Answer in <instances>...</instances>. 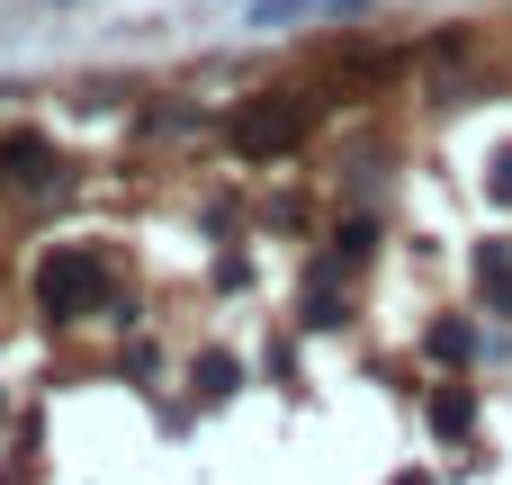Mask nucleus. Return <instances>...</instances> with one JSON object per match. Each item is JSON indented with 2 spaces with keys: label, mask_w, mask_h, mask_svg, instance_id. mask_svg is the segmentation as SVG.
I'll use <instances>...</instances> for the list:
<instances>
[{
  "label": "nucleus",
  "mask_w": 512,
  "mask_h": 485,
  "mask_svg": "<svg viewBox=\"0 0 512 485\" xmlns=\"http://www.w3.org/2000/svg\"><path fill=\"white\" fill-rule=\"evenodd\" d=\"M369 0H261V27H297V18H360Z\"/></svg>",
  "instance_id": "3"
},
{
  "label": "nucleus",
  "mask_w": 512,
  "mask_h": 485,
  "mask_svg": "<svg viewBox=\"0 0 512 485\" xmlns=\"http://www.w3.org/2000/svg\"><path fill=\"white\" fill-rule=\"evenodd\" d=\"M36 306H45L54 324H81V315H99V306H108V261H99L90 243H63V252H45V270H36Z\"/></svg>",
  "instance_id": "1"
},
{
  "label": "nucleus",
  "mask_w": 512,
  "mask_h": 485,
  "mask_svg": "<svg viewBox=\"0 0 512 485\" xmlns=\"http://www.w3.org/2000/svg\"><path fill=\"white\" fill-rule=\"evenodd\" d=\"M468 351H477L468 324H432V360H468Z\"/></svg>",
  "instance_id": "7"
},
{
  "label": "nucleus",
  "mask_w": 512,
  "mask_h": 485,
  "mask_svg": "<svg viewBox=\"0 0 512 485\" xmlns=\"http://www.w3.org/2000/svg\"><path fill=\"white\" fill-rule=\"evenodd\" d=\"M432 423L441 432H468V396H432Z\"/></svg>",
  "instance_id": "8"
},
{
  "label": "nucleus",
  "mask_w": 512,
  "mask_h": 485,
  "mask_svg": "<svg viewBox=\"0 0 512 485\" xmlns=\"http://www.w3.org/2000/svg\"><path fill=\"white\" fill-rule=\"evenodd\" d=\"M297 126H306L297 108H243L234 117V144L243 153H279V144H297Z\"/></svg>",
  "instance_id": "2"
},
{
  "label": "nucleus",
  "mask_w": 512,
  "mask_h": 485,
  "mask_svg": "<svg viewBox=\"0 0 512 485\" xmlns=\"http://www.w3.org/2000/svg\"><path fill=\"white\" fill-rule=\"evenodd\" d=\"M477 270H486V288H495V306L512 315V252H504V243H486V252H477Z\"/></svg>",
  "instance_id": "5"
},
{
  "label": "nucleus",
  "mask_w": 512,
  "mask_h": 485,
  "mask_svg": "<svg viewBox=\"0 0 512 485\" xmlns=\"http://www.w3.org/2000/svg\"><path fill=\"white\" fill-rule=\"evenodd\" d=\"M198 396H207V405H225V396H234V360H225V351H207V360H198Z\"/></svg>",
  "instance_id": "6"
},
{
  "label": "nucleus",
  "mask_w": 512,
  "mask_h": 485,
  "mask_svg": "<svg viewBox=\"0 0 512 485\" xmlns=\"http://www.w3.org/2000/svg\"><path fill=\"white\" fill-rule=\"evenodd\" d=\"M0 162H9V180H54L63 162H54V144H36V135H9L0 144Z\"/></svg>",
  "instance_id": "4"
}]
</instances>
